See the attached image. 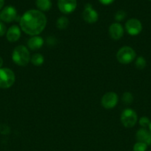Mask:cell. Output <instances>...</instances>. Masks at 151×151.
<instances>
[{
    "label": "cell",
    "mask_w": 151,
    "mask_h": 151,
    "mask_svg": "<svg viewBox=\"0 0 151 151\" xmlns=\"http://www.w3.org/2000/svg\"><path fill=\"white\" fill-rule=\"evenodd\" d=\"M136 52L132 47L124 46L118 50L116 53V58L121 64H129L136 58Z\"/></svg>",
    "instance_id": "3"
},
{
    "label": "cell",
    "mask_w": 151,
    "mask_h": 151,
    "mask_svg": "<svg viewBox=\"0 0 151 151\" xmlns=\"http://www.w3.org/2000/svg\"><path fill=\"white\" fill-rule=\"evenodd\" d=\"M149 128H150V131L151 132V121H150V125H149Z\"/></svg>",
    "instance_id": "28"
},
{
    "label": "cell",
    "mask_w": 151,
    "mask_h": 151,
    "mask_svg": "<svg viewBox=\"0 0 151 151\" xmlns=\"http://www.w3.org/2000/svg\"><path fill=\"white\" fill-rule=\"evenodd\" d=\"M147 145L145 143L141 142H137L133 147V151H147Z\"/></svg>",
    "instance_id": "20"
},
{
    "label": "cell",
    "mask_w": 151,
    "mask_h": 151,
    "mask_svg": "<svg viewBox=\"0 0 151 151\" xmlns=\"http://www.w3.org/2000/svg\"><path fill=\"white\" fill-rule=\"evenodd\" d=\"M69 25V19L65 16H61L56 21V27L60 30L65 29Z\"/></svg>",
    "instance_id": "17"
},
{
    "label": "cell",
    "mask_w": 151,
    "mask_h": 151,
    "mask_svg": "<svg viewBox=\"0 0 151 151\" xmlns=\"http://www.w3.org/2000/svg\"><path fill=\"white\" fill-rule=\"evenodd\" d=\"M4 4V0H0V10L3 8Z\"/></svg>",
    "instance_id": "26"
},
{
    "label": "cell",
    "mask_w": 151,
    "mask_h": 151,
    "mask_svg": "<svg viewBox=\"0 0 151 151\" xmlns=\"http://www.w3.org/2000/svg\"><path fill=\"white\" fill-rule=\"evenodd\" d=\"M36 4L40 11H47L51 8L52 2L50 0H36Z\"/></svg>",
    "instance_id": "15"
},
{
    "label": "cell",
    "mask_w": 151,
    "mask_h": 151,
    "mask_svg": "<svg viewBox=\"0 0 151 151\" xmlns=\"http://www.w3.org/2000/svg\"><path fill=\"white\" fill-rule=\"evenodd\" d=\"M19 25L25 33L35 36L44 29L47 25V18L40 10H29L20 18Z\"/></svg>",
    "instance_id": "1"
},
{
    "label": "cell",
    "mask_w": 151,
    "mask_h": 151,
    "mask_svg": "<svg viewBox=\"0 0 151 151\" xmlns=\"http://www.w3.org/2000/svg\"><path fill=\"white\" fill-rule=\"evenodd\" d=\"M58 7L64 14H70L76 9V0H58Z\"/></svg>",
    "instance_id": "10"
},
{
    "label": "cell",
    "mask_w": 151,
    "mask_h": 151,
    "mask_svg": "<svg viewBox=\"0 0 151 151\" xmlns=\"http://www.w3.org/2000/svg\"><path fill=\"white\" fill-rule=\"evenodd\" d=\"M138 116L133 109H126L121 114V122L126 128H133L137 122Z\"/></svg>",
    "instance_id": "5"
},
{
    "label": "cell",
    "mask_w": 151,
    "mask_h": 151,
    "mask_svg": "<svg viewBox=\"0 0 151 151\" xmlns=\"http://www.w3.org/2000/svg\"><path fill=\"white\" fill-rule=\"evenodd\" d=\"M121 101L124 103L125 105H130L133 103V96L129 91H126L123 94L122 97H121Z\"/></svg>",
    "instance_id": "19"
},
{
    "label": "cell",
    "mask_w": 151,
    "mask_h": 151,
    "mask_svg": "<svg viewBox=\"0 0 151 151\" xmlns=\"http://www.w3.org/2000/svg\"><path fill=\"white\" fill-rule=\"evenodd\" d=\"M44 39L41 36H32L28 41V47L31 50H38L44 45Z\"/></svg>",
    "instance_id": "14"
},
{
    "label": "cell",
    "mask_w": 151,
    "mask_h": 151,
    "mask_svg": "<svg viewBox=\"0 0 151 151\" xmlns=\"http://www.w3.org/2000/svg\"><path fill=\"white\" fill-rule=\"evenodd\" d=\"M139 125L142 126L143 128H146L149 127L150 124V120L147 116H142L139 120Z\"/></svg>",
    "instance_id": "21"
},
{
    "label": "cell",
    "mask_w": 151,
    "mask_h": 151,
    "mask_svg": "<svg viewBox=\"0 0 151 151\" xmlns=\"http://www.w3.org/2000/svg\"><path fill=\"white\" fill-rule=\"evenodd\" d=\"M118 101V97L116 93L109 91L103 95L101 100L102 106L106 109H111L115 107Z\"/></svg>",
    "instance_id": "6"
},
{
    "label": "cell",
    "mask_w": 151,
    "mask_h": 151,
    "mask_svg": "<svg viewBox=\"0 0 151 151\" xmlns=\"http://www.w3.org/2000/svg\"><path fill=\"white\" fill-rule=\"evenodd\" d=\"M21 28L17 25H12L7 29L6 32V38L9 42H16L21 37Z\"/></svg>",
    "instance_id": "12"
},
{
    "label": "cell",
    "mask_w": 151,
    "mask_h": 151,
    "mask_svg": "<svg viewBox=\"0 0 151 151\" xmlns=\"http://www.w3.org/2000/svg\"><path fill=\"white\" fill-rule=\"evenodd\" d=\"M135 66L139 70H142V69H144L147 66V61L144 58L142 57V56L138 57L135 61Z\"/></svg>",
    "instance_id": "18"
},
{
    "label": "cell",
    "mask_w": 151,
    "mask_h": 151,
    "mask_svg": "<svg viewBox=\"0 0 151 151\" xmlns=\"http://www.w3.org/2000/svg\"><path fill=\"white\" fill-rule=\"evenodd\" d=\"M44 58L40 53H35L30 57V62L36 66H40L44 63Z\"/></svg>",
    "instance_id": "16"
},
{
    "label": "cell",
    "mask_w": 151,
    "mask_h": 151,
    "mask_svg": "<svg viewBox=\"0 0 151 151\" xmlns=\"http://www.w3.org/2000/svg\"><path fill=\"white\" fill-rule=\"evenodd\" d=\"M115 0H99V2L101 4H104V5H108V4H112Z\"/></svg>",
    "instance_id": "25"
},
{
    "label": "cell",
    "mask_w": 151,
    "mask_h": 151,
    "mask_svg": "<svg viewBox=\"0 0 151 151\" xmlns=\"http://www.w3.org/2000/svg\"><path fill=\"white\" fill-rule=\"evenodd\" d=\"M3 63H4V60H3L2 58L0 56V69H1V68H2Z\"/></svg>",
    "instance_id": "27"
},
{
    "label": "cell",
    "mask_w": 151,
    "mask_h": 151,
    "mask_svg": "<svg viewBox=\"0 0 151 151\" xmlns=\"http://www.w3.org/2000/svg\"><path fill=\"white\" fill-rule=\"evenodd\" d=\"M16 76L13 70L9 68L0 69V88H9L14 84Z\"/></svg>",
    "instance_id": "4"
},
{
    "label": "cell",
    "mask_w": 151,
    "mask_h": 151,
    "mask_svg": "<svg viewBox=\"0 0 151 151\" xmlns=\"http://www.w3.org/2000/svg\"><path fill=\"white\" fill-rule=\"evenodd\" d=\"M149 1H151V0H149Z\"/></svg>",
    "instance_id": "29"
},
{
    "label": "cell",
    "mask_w": 151,
    "mask_h": 151,
    "mask_svg": "<svg viewBox=\"0 0 151 151\" xmlns=\"http://www.w3.org/2000/svg\"><path fill=\"white\" fill-rule=\"evenodd\" d=\"M7 29L6 28V26L4 25V24L3 22H0V37L5 35L6 32H7Z\"/></svg>",
    "instance_id": "23"
},
{
    "label": "cell",
    "mask_w": 151,
    "mask_h": 151,
    "mask_svg": "<svg viewBox=\"0 0 151 151\" xmlns=\"http://www.w3.org/2000/svg\"><path fill=\"white\" fill-rule=\"evenodd\" d=\"M82 18L84 22L87 23L93 24L97 22L99 19V14L91 4H87L83 10Z\"/></svg>",
    "instance_id": "8"
},
{
    "label": "cell",
    "mask_w": 151,
    "mask_h": 151,
    "mask_svg": "<svg viewBox=\"0 0 151 151\" xmlns=\"http://www.w3.org/2000/svg\"><path fill=\"white\" fill-rule=\"evenodd\" d=\"M126 16H127V14H126L125 11H124V10H118V11L115 13L114 19H115L116 22H121V21H123L125 19Z\"/></svg>",
    "instance_id": "22"
},
{
    "label": "cell",
    "mask_w": 151,
    "mask_h": 151,
    "mask_svg": "<svg viewBox=\"0 0 151 151\" xmlns=\"http://www.w3.org/2000/svg\"><path fill=\"white\" fill-rule=\"evenodd\" d=\"M57 40L56 39V38H54L53 36H50L47 38V44H48L49 46H54L55 44H56V42H57Z\"/></svg>",
    "instance_id": "24"
},
{
    "label": "cell",
    "mask_w": 151,
    "mask_h": 151,
    "mask_svg": "<svg viewBox=\"0 0 151 151\" xmlns=\"http://www.w3.org/2000/svg\"><path fill=\"white\" fill-rule=\"evenodd\" d=\"M136 138L138 142H144L147 145H151V132L146 128H140L136 134Z\"/></svg>",
    "instance_id": "13"
},
{
    "label": "cell",
    "mask_w": 151,
    "mask_h": 151,
    "mask_svg": "<svg viewBox=\"0 0 151 151\" xmlns=\"http://www.w3.org/2000/svg\"><path fill=\"white\" fill-rule=\"evenodd\" d=\"M109 35L113 40H119L124 35V28L122 25L118 22H115L109 27Z\"/></svg>",
    "instance_id": "11"
},
{
    "label": "cell",
    "mask_w": 151,
    "mask_h": 151,
    "mask_svg": "<svg viewBox=\"0 0 151 151\" xmlns=\"http://www.w3.org/2000/svg\"><path fill=\"white\" fill-rule=\"evenodd\" d=\"M12 60L19 66H25L30 61V55L25 46L19 45L12 52Z\"/></svg>",
    "instance_id": "2"
},
{
    "label": "cell",
    "mask_w": 151,
    "mask_h": 151,
    "mask_svg": "<svg viewBox=\"0 0 151 151\" xmlns=\"http://www.w3.org/2000/svg\"><path fill=\"white\" fill-rule=\"evenodd\" d=\"M125 29L129 35H138L142 30V24L139 19H130L125 23Z\"/></svg>",
    "instance_id": "7"
},
{
    "label": "cell",
    "mask_w": 151,
    "mask_h": 151,
    "mask_svg": "<svg viewBox=\"0 0 151 151\" xmlns=\"http://www.w3.org/2000/svg\"><path fill=\"white\" fill-rule=\"evenodd\" d=\"M17 19V11L13 6H7L0 13V20L6 23H10Z\"/></svg>",
    "instance_id": "9"
}]
</instances>
